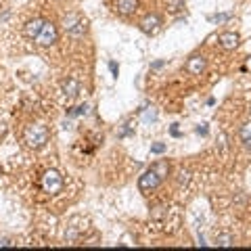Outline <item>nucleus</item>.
<instances>
[{"label": "nucleus", "instance_id": "obj_4", "mask_svg": "<svg viewBox=\"0 0 251 251\" xmlns=\"http://www.w3.org/2000/svg\"><path fill=\"white\" fill-rule=\"evenodd\" d=\"M42 188H44V193H48V195L61 193V188H63V176H61L57 170H46L44 174H42Z\"/></svg>", "mask_w": 251, "mask_h": 251}, {"label": "nucleus", "instance_id": "obj_2", "mask_svg": "<svg viewBox=\"0 0 251 251\" xmlns=\"http://www.w3.org/2000/svg\"><path fill=\"white\" fill-rule=\"evenodd\" d=\"M25 143L30 149H42L48 143V128L44 124H32L25 130Z\"/></svg>", "mask_w": 251, "mask_h": 251}, {"label": "nucleus", "instance_id": "obj_19", "mask_svg": "<svg viewBox=\"0 0 251 251\" xmlns=\"http://www.w3.org/2000/svg\"><path fill=\"white\" fill-rule=\"evenodd\" d=\"M109 69H111V73H113L115 78H117V72H120V67H117V63H115V61H111V63H109Z\"/></svg>", "mask_w": 251, "mask_h": 251}, {"label": "nucleus", "instance_id": "obj_14", "mask_svg": "<svg viewBox=\"0 0 251 251\" xmlns=\"http://www.w3.org/2000/svg\"><path fill=\"white\" fill-rule=\"evenodd\" d=\"M218 245L220 247H230V245H233V236H230V234H220L218 236Z\"/></svg>", "mask_w": 251, "mask_h": 251}, {"label": "nucleus", "instance_id": "obj_18", "mask_svg": "<svg viewBox=\"0 0 251 251\" xmlns=\"http://www.w3.org/2000/svg\"><path fill=\"white\" fill-rule=\"evenodd\" d=\"M128 134H132V128H130V124H124V128L117 132V136H120V138H126Z\"/></svg>", "mask_w": 251, "mask_h": 251}, {"label": "nucleus", "instance_id": "obj_6", "mask_svg": "<svg viewBox=\"0 0 251 251\" xmlns=\"http://www.w3.org/2000/svg\"><path fill=\"white\" fill-rule=\"evenodd\" d=\"M205 65H207V63H205L203 54H193V57L186 61V72L193 73V75H201L205 72Z\"/></svg>", "mask_w": 251, "mask_h": 251}, {"label": "nucleus", "instance_id": "obj_1", "mask_svg": "<svg viewBox=\"0 0 251 251\" xmlns=\"http://www.w3.org/2000/svg\"><path fill=\"white\" fill-rule=\"evenodd\" d=\"M170 174V163L167 161H155L149 170L143 172V176L138 178V191L141 193H149V191H155V188L159 186L165 180V176Z\"/></svg>", "mask_w": 251, "mask_h": 251}, {"label": "nucleus", "instance_id": "obj_20", "mask_svg": "<svg viewBox=\"0 0 251 251\" xmlns=\"http://www.w3.org/2000/svg\"><path fill=\"white\" fill-rule=\"evenodd\" d=\"M163 65H165V61H155V63H153L151 67H153V69H161Z\"/></svg>", "mask_w": 251, "mask_h": 251}, {"label": "nucleus", "instance_id": "obj_12", "mask_svg": "<svg viewBox=\"0 0 251 251\" xmlns=\"http://www.w3.org/2000/svg\"><path fill=\"white\" fill-rule=\"evenodd\" d=\"M230 19H233V13H220V15L209 17V21H215V23H226Z\"/></svg>", "mask_w": 251, "mask_h": 251}, {"label": "nucleus", "instance_id": "obj_16", "mask_svg": "<svg viewBox=\"0 0 251 251\" xmlns=\"http://www.w3.org/2000/svg\"><path fill=\"white\" fill-rule=\"evenodd\" d=\"M249 136H251V122L241 126V141H245V138H249Z\"/></svg>", "mask_w": 251, "mask_h": 251}, {"label": "nucleus", "instance_id": "obj_5", "mask_svg": "<svg viewBox=\"0 0 251 251\" xmlns=\"http://www.w3.org/2000/svg\"><path fill=\"white\" fill-rule=\"evenodd\" d=\"M57 38H59L57 25L51 23V21H44V27H42V32L38 34L36 42H38L40 46H51V44H54V42H57Z\"/></svg>", "mask_w": 251, "mask_h": 251}, {"label": "nucleus", "instance_id": "obj_8", "mask_svg": "<svg viewBox=\"0 0 251 251\" xmlns=\"http://www.w3.org/2000/svg\"><path fill=\"white\" fill-rule=\"evenodd\" d=\"M42 27H44V19L36 17V19H32V21H27L25 27H23V32H25L27 38H34V40H36L38 34L42 32Z\"/></svg>", "mask_w": 251, "mask_h": 251}, {"label": "nucleus", "instance_id": "obj_7", "mask_svg": "<svg viewBox=\"0 0 251 251\" xmlns=\"http://www.w3.org/2000/svg\"><path fill=\"white\" fill-rule=\"evenodd\" d=\"M239 34L236 32H224V34H220V38H218V42H220V46L224 48V51H234L236 46H239Z\"/></svg>", "mask_w": 251, "mask_h": 251}, {"label": "nucleus", "instance_id": "obj_3", "mask_svg": "<svg viewBox=\"0 0 251 251\" xmlns=\"http://www.w3.org/2000/svg\"><path fill=\"white\" fill-rule=\"evenodd\" d=\"M63 30L67 32V36L72 38H82L86 34V21H84L80 15H65L63 17Z\"/></svg>", "mask_w": 251, "mask_h": 251}, {"label": "nucleus", "instance_id": "obj_22", "mask_svg": "<svg viewBox=\"0 0 251 251\" xmlns=\"http://www.w3.org/2000/svg\"><path fill=\"white\" fill-rule=\"evenodd\" d=\"M172 136H180V130H178V124L172 126Z\"/></svg>", "mask_w": 251, "mask_h": 251}, {"label": "nucleus", "instance_id": "obj_21", "mask_svg": "<svg viewBox=\"0 0 251 251\" xmlns=\"http://www.w3.org/2000/svg\"><path fill=\"white\" fill-rule=\"evenodd\" d=\"M197 134H203V136L207 134V126H205V124H203V126H199V128H197Z\"/></svg>", "mask_w": 251, "mask_h": 251}, {"label": "nucleus", "instance_id": "obj_24", "mask_svg": "<svg viewBox=\"0 0 251 251\" xmlns=\"http://www.w3.org/2000/svg\"><path fill=\"white\" fill-rule=\"evenodd\" d=\"M247 67H249V69H251V57H249V61H247Z\"/></svg>", "mask_w": 251, "mask_h": 251}, {"label": "nucleus", "instance_id": "obj_13", "mask_svg": "<svg viewBox=\"0 0 251 251\" xmlns=\"http://www.w3.org/2000/svg\"><path fill=\"white\" fill-rule=\"evenodd\" d=\"M143 120L144 122H155L157 120V111L155 109H144L143 111Z\"/></svg>", "mask_w": 251, "mask_h": 251}, {"label": "nucleus", "instance_id": "obj_23", "mask_svg": "<svg viewBox=\"0 0 251 251\" xmlns=\"http://www.w3.org/2000/svg\"><path fill=\"white\" fill-rule=\"evenodd\" d=\"M243 144H245V149H247V151H251V136L245 138V141H243Z\"/></svg>", "mask_w": 251, "mask_h": 251}, {"label": "nucleus", "instance_id": "obj_17", "mask_svg": "<svg viewBox=\"0 0 251 251\" xmlns=\"http://www.w3.org/2000/svg\"><path fill=\"white\" fill-rule=\"evenodd\" d=\"M165 151V144L163 143H155L151 146V153H155V155H161V153Z\"/></svg>", "mask_w": 251, "mask_h": 251}, {"label": "nucleus", "instance_id": "obj_11", "mask_svg": "<svg viewBox=\"0 0 251 251\" xmlns=\"http://www.w3.org/2000/svg\"><path fill=\"white\" fill-rule=\"evenodd\" d=\"M63 92H65L69 99H75V96L80 94V84H78V80L69 78V80L63 82Z\"/></svg>", "mask_w": 251, "mask_h": 251}, {"label": "nucleus", "instance_id": "obj_9", "mask_svg": "<svg viewBox=\"0 0 251 251\" xmlns=\"http://www.w3.org/2000/svg\"><path fill=\"white\" fill-rule=\"evenodd\" d=\"M115 11L120 15H132L138 11V0H115Z\"/></svg>", "mask_w": 251, "mask_h": 251}, {"label": "nucleus", "instance_id": "obj_10", "mask_svg": "<svg viewBox=\"0 0 251 251\" xmlns=\"http://www.w3.org/2000/svg\"><path fill=\"white\" fill-rule=\"evenodd\" d=\"M157 25H161V19H159L157 15H146L143 21H141V30L144 34H151L157 30Z\"/></svg>", "mask_w": 251, "mask_h": 251}, {"label": "nucleus", "instance_id": "obj_15", "mask_svg": "<svg viewBox=\"0 0 251 251\" xmlns=\"http://www.w3.org/2000/svg\"><path fill=\"white\" fill-rule=\"evenodd\" d=\"M86 111H88V105H80V107H75L69 111V117H75V115H86Z\"/></svg>", "mask_w": 251, "mask_h": 251}]
</instances>
